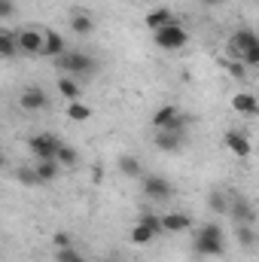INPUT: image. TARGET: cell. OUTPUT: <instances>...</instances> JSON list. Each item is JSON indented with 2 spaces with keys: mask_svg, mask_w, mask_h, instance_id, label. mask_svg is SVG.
Instances as JSON below:
<instances>
[{
  "mask_svg": "<svg viewBox=\"0 0 259 262\" xmlns=\"http://www.w3.org/2000/svg\"><path fill=\"white\" fill-rule=\"evenodd\" d=\"M223 250H226V241H223L220 226L207 223L204 229H198V235H195V253L198 256H223Z\"/></svg>",
  "mask_w": 259,
  "mask_h": 262,
  "instance_id": "obj_1",
  "label": "cell"
},
{
  "mask_svg": "<svg viewBox=\"0 0 259 262\" xmlns=\"http://www.w3.org/2000/svg\"><path fill=\"white\" fill-rule=\"evenodd\" d=\"M153 40H156V46H159V49L174 52V49H183V46L189 43V34H186V28H183V25L171 21V25H165V28L153 31Z\"/></svg>",
  "mask_w": 259,
  "mask_h": 262,
  "instance_id": "obj_2",
  "label": "cell"
},
{
  "mask_svg": "<svg viewBox=\"0 0 259 262\" xmlns=\"http://www.w3.org/2000/svg\"><path fill=\"white\" fill-rule=\"evenodd\" d=\"M55 64H58V70H64V73H92L95 70V61L89 55H82V52H61L55 58Z\"/></svg>",
  "mask_w": 259,
  "mask_h": 262,
  "instance_id": "obj_3",
  "label": "cell"
},
{
  "mask_svg": "<svg viewBox=\"0 0 259 262\" xmlns=\"http://www.w3.org/2000/svg\"><path fill=\"white\" fill-rule=\"evenodd\" d=\"M18 107L25 113H40V110H49V95L40 89V85H28L18 98Z\"/></svg>",
  "mask_w": 259,
  "mask_h": 262,
  "instance_id": "obj_4",
  "label": "cell"
},
{
  "mask_svg": "<svg viewBox=\"0 0 259 262\" xmlns=\"http://www.w3.org/2000/svg\"><path fill=\"white\" fill-rule=\"evenodd\" d=\"M15 46L25 55H43V31H34V28L15 31Z\"/></svg>",
  "mask_w": 259,
  "mask_h": 262,
  "instance_id": "obj_5",
  "label": "cell"
},
{
  "mask_svg": "<svg viewBox=\"0 0 259 262\" xmlns=\"http://www.w3.org/2000/svg\"><path fill=\"white\" fill-rule=\"evenodd\" d=\"M58 137H52V134H34L31 140H28V149H31V156H37V162H43V159H55V149H58Z\"/></svg>",
  "mask_w": 259,
  "mask_h": 262,
  "instance_id": "obj_6",
  "label": "cell"
},
{
  "mask_svg": "<svg viewBox=\"0 0 259 262\" xmlns=\"http://www.w3.org/2000/svg\"><path fill=\"white\" fill-rule=\"evenodd\" d=\"M143 195L146 198H153V201H168L171 198V183L165 180V177H159V174H143Z\"/></svg>",
  "mask_w": 259,
  "mask_h": 262,
  "instance_id": "obj_7",
  "label": "cell"
},
{
  "mask_svg": "<svg viewBox=\"0 0 259 262\" xmlns=\"http://www.w3.org/2000/svg\"><path fill=\"white\" fill-rule=\"evenodd\" d=\"M226 213L232 216V223H247V226H253V220H256V207L250 204V198H244V195L229 198V210H226Z\"/></svg>",
  "mask_w": 259,
  "mask_h": 262,
  "instance_id": "obj_8",
  "label": "cell"
},
{
  "mask_svg": "<svg viewBox=\"0 0 259 262\" xmlns=\"http://www.w3.org/2000/svg\"><path fill=\"white\" fill-rule=\"evenodd\" d=\"M250 46H259L253 28H241V31H235V37L229 40V52H232V58H235V61H238V55H241L244 49H250Z\"/></svg>",
  "mask_w": 259,
  "mask_h": 262,
  "instance_id": "obj_9",
  "label": "cell"
},
{
  "mask_svg": "<svg viewBox=\"0 0 259 262\" xmlns=\"http://www.w3.org/2000/svg\"><path fill=\"white\" fill-rule=\"evenodd\" d=\"M159 223H162V232H171V235H180V232L192 229L189 213H165V216H159Z\"/></svg>",
  "mask_w": 259,
  "mask_h": 262,
  "instance_id": "obj_10",
  "label": "cell"
},
{
  "mask_svg": "<svg viewBox=\"0 0 259 262\" xmlns=\"http://www.w3.org/2000/svg\"><path fill=\"white\" fill-rule=\"evenodd\" d=\"M153 143H156L159 149H165V152H177V149L183 146V134H180V131L159 128L156 131V137H153Z\"/></svg>",
  "mask_w": 259,
  "mask_h": 262,
  "instance_id": "obj_11",
  "label": "cell"
},
{
  "mask_svg": "<svg viewBox=\"0 0 259 262\" xmlns=\"http://www.w3.org/2000/svg\"><path fill=\"white\" fill-rule=\"evenodd\" d=\"M64 52V37L58 31H43V55L46 58H58Z\"/></svg>",
  "mask_w": 259,
  "mask_h": 262,
  "instance_id": "obj_12",
  "label": "cell"
},
{
  "mask_svg": "<svg viewBox=\"0 0 259 262\" xmlns=\"http://www.w3.org/2000/svg\"><path fill=\"white\" fill-rule=\"evenodd\" d=\"M226 146H229L238 159H247V156H250V140H247L241 131H226Z\"/></svg>",
  "mask_w": 259,
  "mask_h": 262,
  "instance_id": "obj_13",
  "label": "cell"
},
{
  "mask_svg": "<svg viewBox=\"0 0 259 262\" xmlns=\"http://www.w3.org/2000/svg\"><path fill=\"white\" fill-rule=\"evenodd\" d=\"M58 162L55 159H43V162H37L34 165V174H37V183H52L55 177H58Z\"/></svg>",
  "mask_w": 259,
  "mask_h": 262,
  "instance_id": "obj_14",
  "label": "cell"
},
{
  "mask_svg": "<svg viewBox=\"0 0 259 262\" xmlns=\"http://www.w3.org/2000/svg\"><path fill=\"white\" fill-rule=\"evenodd\" d=\"M232 107H235V113H244V116H253L259 110L256 98H253L250 92H238V95L232 98Z\"/></svg>",
  "mask_w": 259,
  "mask_h": 262,
  "instance_id": "obj_15",
  "label": "cell"
},
{
  "mask_svg": "<svg viewBox=\"0 0 259 262\" xmlns=\"http://www.w3.org/2000/svg\"><path fill=\"white\" fill-rule=\"evenodd\" d=\"M177 113H180V110H177L174 104H165V107H159V110L153 113V128H156V131H159V128H168V125H171V119H174Z\"/></svg>",
  "mask_w": 259,
  "mask_h": 262,
  "instance_id": "obj_16",
  "label": "cell"
},
{
  "mask_svg": "<svg viewBox=\"0 0 259 262\" xmlns=\"http://www.w3.org/2000/svg\"><path fill=\"white\" fill-rule=\"evenodd\" d=\"M18 46H15V31H3L0 28V58H15Z\"/></svg>",
  "mask_w": 259,
  "mask_h": 262,
  "instance_id": "obj_17",
  "label": "cell"
},
{
  "mask_svg": "<svg viewBox=\"0 0 259 262\" xmlns=\"http://www.w3.org/2000/svg\"><path fill=\"white\" fill-rule=\"evenodd\" d=\"M174 18H171V9H153L149 15H146V28L149 31H159V28H165V25H171Z\"/></svg>",
  "mask_w": 259,
  "mask_h": 262,
  "instance_id": "obj_18",
  "label": "cell"
},
{
  "mask_svg": "<svg viewBox=\"0 0 259 262\" xmlns=\"http://www.w3.org/2000/svg\"><path fill=\"white\" fill-rule=\"evenodd\" d=\"M235 238H238V244L247 247V250L256 244V232H253V226H247V223H235Z\"/></svg>",
  "mask_w": 259,
  "mask_h": 262,
  "instance_id": "obj_19",
  "label": "cell"
},
{
  "mask_svg": "<svg viewBox=\"0 0 259 262\" xmlns=\"http://www.w3.org/2000/svg\"><path fill=\"white\" fill-rule=\"evenodd\" d=\"M55 162H58V165H67V168H73V165L79 162V152H76L70 143H58V149H55Z\"/></svg>",
  "mask_w": 259,
  "mask_h": 262,
  "instance_id": "obj_20",
  "label": "cell"
},
{
  "mask_svg": "<svg viewBox=\"0 0 259 262\" xmlns=\"http://www.w3.org/2000/svg\"><path fill=\"white\" fill-rule=\"evenodd\" d=\"M67 116H70L73 122H85V119H92V107L82 104V101H70V104H67Z\"/></svg>",
  "mask_w": 259,
  "mask_h": 262,
  "instance_id": "obj_21",
  "label": "cell"
},
{
  "mask_svg": "<svg viewBox=\"0 0 259 262\" xmlns=\"http://www.w3.org/2000/svg\"><path fill=\"white\" fill-rule=\"evenodd\" d=\"M119 171L125 174V177H143V168H140V162L134 159V156H119Z\"/></svg>",
  "mask_w": 259,
  "mask_h": 262,
  "instance_id": "obj_22",
  "label": "cell"
},
{
  "mask_svg": "<svg viewBox=\"0 0 259 262\" xmlns=\"http://www.w3.org/2000/svg\"><path fill=\"white\" fill-rule=\"evenodd\" d=\"M70 28H73L76 34H92V31H95V21H92V15H85V12H73Z\"/></svg>",
  "mask_w": 259,
  "mask_h": 262,
  "instance_id": "obj_23",
  "label": "cell"
},
{
  "mask_svg": "<svg viewBox=\"0 0 259 262\" xmlns=\"http://www.w3.org/2000/svg\"><path fill=\"white\" fill-rule=\"evenodd\" d=\"M153 238H156V232H153L149 226H143V223H137V226L131 229V241H134V244H149Z\"/></svg>",
  "mask_w": 259,
  "mask_h": 262,
  "instance_id": "obj_24",
  "label": "cell"
},
{
  "mask_svg": "<svg viewBox=\"0 0 259 262\" xmlns=\"http://www.w3.org/2000/svg\"><path fill=\"white\" fill-rule=\"evenodd\" d=\"M58 92H61V98H67V101H76V98H79V85H76L70 76H61V79H58Z\"/></svg>",
  "mask_w": 259,
  "mask_h": 262,
  "instance_id": "obj_25",
  "label": "cell"
},
{
  "mask_svg": "<svg viewBox=\"0 0 259 262\" xmlns=\"http://www.w3.org/2000/svg\"><path fill=\"white\" fill-rule=\"evenodd\" d=\"M207 207H210L213 213H226V210H229V198L223 195V192H210V195H207Z\"/></svg>",
  "mask_w": 259,
  "mask_h": 262,
  "instance_id": "obj_26",
  "label": "cell"
},
{
  "mask_svg": "<svg viewBox=\"0 0 259 262\" xmlns=\"http://www.w3.org/2000/svg\"><path fill=\"white\" fill-rule=\"evenodd\" d=\"M238 61L244 67H256L259 64V46H250V49H244L241 55H238Z\"/></svg>",
  "mask_w": 259,
  "mask_h": 262,
  "instance_id": "obj_27",
  "label": "cell"
},
{
  "mask_svg": "<svg viewBox=\"0 0 259 262\" xmlns=\"http://www.w3.org/2000/svg\"><path fill=\"white\" fill-rule=\"evenodd\" d=\"M15 180H18L21 186H37V174H34V168H18V171H15Z\"/></svg>",
  "mask_w": 259,
  "mask_h": 262,
  "instance_id": "obj_28",
  "label": "cell"
},
{
  "mask_svg": "<svg viewBox=\"0 0 259 262\" xmlns=\"http://www.w3.org/2000/svg\"><path fill=\"white\" fill-rule=\"evenodd\" d=\"M58 262H89V259H82L73 247H64V250H58Z\"/></svg>",
  "mask_w": 259,
  "mask_h": 262,
  "instance_id": "obj_29",
  "label": "cell"
},
{
  "mask_svg": "<svg viewBox=\"0 0 259 262\" xmlns=\"http://www.w3.org/2000/svg\"><path fill=\"white\" fill-rule=\"evenodd\" d=\"M137 223H143V226H149V229H153L156 235L162 232V223H159V216H156V213H143V216H140Z\"/></svg>",
  "mask_w": 259,
  "mask_h": 262,
  "instance_id": "obj_30",
  "label": "cell"
},
{
  "mask_svg": "<svg viewBox=\"0 0 259 262\" xmlns=\"http://www.w3.org/2000/svg\"><path fill=\"white\" fill-rule=\"evenodd\" d=\"M15 12V3L12 0H0V18H9Z\"/></svg>",
  "mask_w": 259,
  "mask_h": 262,
  "instance_id": "obj_31",
  "label": "cell"
},
{
  "mask_svg": "<svg viewBox=\"0 0 259 262\" xmlns=\"http://www.w3.org/2000/svg\"><path fill=\"white\" fill-rule=\"evenodd\" d=\"M229 73H232L235 79H244V64H241V61H229Z\"/></svg>",
  "mask_w": 259,
  "mask_h": 262,
  "instance_id": "obj_32",
  "label": "cell"
},
{
  "mask_svg": "<svg viewBox=\"0 0 259 262\" xmlns=\"http://www.w3.org/2000/svg\"><path fill=\"white\" fill-rule=\"evenodd\" d=\"M52 241H55V247H58V250H64V247H70V238H67L64 232H58V235H55Z\"/></svg>",
  "mask_w": 259,
  "mask_h": 262,
  "instance_id": "obj_33",
  "label": "cell"
},
{
  "mask_svg": "<svg viewBox=\"0 0 259 262\" xmlns=\"http://www.w3.org/2000/svg\"><path fill=\"white\" fill-rule=\"evenodd\" d=\"M3 168H6V152L0 149V171H3Z\"/></svg>",
  "mask_w": 259,
  "mask_h": 262,
  "instance_id": "obj_34",
  "label": "cell"
},
{
  "mask_svg": "<svg viewBox=\"0 0 259 262\" xmlns=\"http://www.w3.org/2000/svg\"><path fill=\"white\" fill-rule=\"evenodd\" d=\"M204 6H217V3H223V0H201Z\"/></svg>",
  "mask_w": 259,
  "mask_h": 262,
  "instance_id": "obj_35",
  "label": "cell"
},
{
  "mask_svg": "<svg viewBox=\"0 0 259 262\" xmlns=\"http://www.w3.org/2000/svg\"><path fill=\"white\" fill-rule=\"evenodd\" d=\"M104 262H119V259H104Z\"/></svg>",
  "mask_w": 259,
  "mask_h": 262,
  "instance_id": "obj_36",
  "label": "cell"
}]
</instances>
